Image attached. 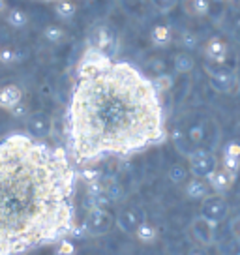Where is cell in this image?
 Returning a JSON list of instances; mask_svg holds the SVG:
<instances>
[{
  "label": "cell",
  "mask_w": 240,
  "mask_h": 255,
  "mask_svg": "<svg viewBox=\"0 0 240 255\" xmlns=\"http://www.w3.org/2000/svg\"><path fill=\"white\" fill-rule=\"evenodd\" d=\"M66 135L77 165L156 146L167 139L161 94L133 64L90 45L75 70Z\"/></svg>",
  "instance_id": "1"
},
{
  "label": "cell",
  "mask_w": 240,
  "mask_h": 255,
  "mask_svg": "<svg viewBox=\"0 0 240 255\" xmlns=\"http://www.w3.org/2000/svg\"><path fill=\"white\" fill-rule=\"evenodd\" d=\"M75 178L64 148L26 133L0 139V255H26L72 237Z\"/></svg>",
  "instance_id": "2"
},
{
  "label": "cell",
  "mask_w": 240,
  "mask_h": 255,
  "mask_svg": "<svg viewBox=\"0 0 240 255\" xmlns=\"http://www.w3.org/2000/svg\"><path fill=\"white\" fill-rule=\"evenodd\" d=\"M188 169H190V175L193 178L208 180V176L218 169V158L210 150L199 148V150L190 154V165H188Z\"/></svg>",
  "instance_id": "3"
},
{
  "label": "cell",
  "mask_w": 240,
  "mask_h": 255,
  "mask_svg": "<svg viewBox=\"0 0 240 255\" xmlns=\"http://www.w3.org/2000/svg\"><path fill=\"white\" fill-rule=\"evenodd\" d=\"M205 70L210 79V87L214 90L224 94H237L240 90V81L235 72L225 68H210V66H205Z\"/></svg>",
  "instance_id": "4"
},
{
  "label": "cell",
  "mask_w": 240,
  "mask_h": 255,
  "mask_svg": "<svg viewBox=\"0 0 240 255\" xmlns=\"http://www.w3.org/2000/svg\"><path fill=\"white\" fill-rule=\"evenodd\" d=\"M85 235L88 237H102L105 233L111 231L113 216L107 208H88V214L85 218Z\"/></svg>",
  "instance_id": "5"
},
{
  "label": "cell",
  "mask_w": 240,
  "mask_h": 255,
  "mask_svg": "<svg viewBox=\"0 0 240 255\" xmlns=\"http://www.w3.org/2000/svg\"><path fill=\"white\" fill-rule=\"evenodd\" d=\"M216 225L218 223L210 222L205 216H195L190 223V233L195 239V242L203 248H208L214 244V239H216Z\"/></svg>",
  "instance_id": "6"
},
{
  "label": "cell",
  "mask_w": 240,
  "mask_h": 255,
  "mask_svg": "<svg viewBox=\"0 0 240 255\" xmlns=\"http://www.w3.org/2000/svg\"><path fill=\"white\" fill-rule=\"evenodd\" d=\"M229 214V205L225 201L224 195H208L205 201H201V216L208 218L210 222L220 223L222 220H225Z\"/></svg>",
  "instance_id": "7"
},
{
  "label": "cell",
  "mask_w": 240,
  "mask_h": 255,
  "mask_svg": "<svg viewBox=\"0 0 240 255\" xmlns=\"http://www.w3.org/2000/svg\"><path fill=\"white\" fill-rule=\"evenodd\" d=\"M144 222V214L139 208H126L117 214V225L124 235H135L137 227Z\"/></svg>",
  "instance_id": "8"
},
{
  "label": "cell",
  "mask_w": 240,
  "mask_h": 255,
  "mask_svg": "<svg viewBox=\"0 0 240 255\" xmlns=\"http://www.w3.org/2000/svg\"><path fill=\"white\" fill-rule=\"evenodd\" d=\"M92 47L100 49V51H104L105 55L113 56L115 55V51H117V38H115V34L111 32L109 26H98L94 34H92Z\"/></svg>",
  "instance_id": "9"
},
{
  "label": "cell",
  "mask_w": 240,
  "mask_h": 255,
  "mask_svg": "<svg viewBox=\"0 0 240 255\" xmlns=\"http://www.w3.org/2000/svg\"><path fill=\"white\" fill-rule=\"evenodd\" d=\"M235 176L231 175V173H227L224 167H218L212 175L208 176V186H210V190L214 191V193H218V195H224V193H227V191L233 188V184H235Z\"/></svg>",
  "instance_id": "10"
},
{
  "label": "cell",
  "mask_w": 240,
  "mask_h": 255,
  "mask_svg": "<svg viewBox=\"0 0 240 255\" xmlns=\"http://www.w3.org/2000/svg\"><path fill=\"white\" fill-rule=\"evenodd\" d=\"M19 104H23V90L13 83L0 87V109L11 111Z\"/></svg>",
  "instance_id": "11"
},
{
  "label": "cell",
  "mask_w": 240,
  "mask_h": 255,
  "mask_svg": "<svg viewBox=\"0 0 240 255\" xmlns=\"http://www.w3.org/2000/svg\"><path fill=\"white\" fill-rule=\"evenodd\" d=\"M222 167L231 173L235 178L239 176L240 171V143L239 141H231L227 143L224 150V158H222Z\"/></svg>",
  "instance_id": "12"
},
{
  "label": "cell",
  "mask_w": 240,
  "mask_h": 255,
  "mask_svg": "<svg viewBox=\"0 0 240 255\" xmlns=\"http://www.w3.org/2000/svg\"><path fill=\"white\" fill-rule=\"evenodd\" d=\"M28 131L30 135L36 137V139H43L51 133V128H53V122L49 119L45 113H34L32 117L28 119Z\"/></svg>",
  "instance_id": "13"
},
{
  "label": "cell",
  "mask_w": 240,
  "mask_h": 255,
  "mask_svg": "<svg viewBox=\"0 0 240 255\" xmlns=\"http://www.w3.org/2000/svg\"><path fill=\"white\" fill-rule=\"evenodd\" d=\"M205 56H207L210 62L214 64H224L227 60V43H225L222 38H210V40L205 43Z\"/></svg>",
  "instance_id": "14"
},
{
  "label": "cell",
  "mask_w": 240,
  "mask_h": 255,
  "mask_svg": "<svg viewBox=\"0 0 240 255\" xmlns=\"http://www.w3.org/2000/svg\"><path fill=\"white\" fill-rule=\"evenodd\" d=\"M184 193L188 199L192 201H205L210 195V186H208L207 180L203 178H190L188 182L184 184Z\"/></svg>",
  "instance_id": "15"
},
{
  "label": "cell",
  "mask_w": 240,
  "mask_h": 255,
  "mask_svg": "<svg viewBox=\"0 0 240 255\" xmlns=\"http://www.w3.org/2000/svg\"><path fill=\"white\" fill-rule=\"evenodd\" d=\"M173 40V30L171 26L165 23H158L152 26L150 30V41H152L156 47H167Z\"/></svg>",
  "instance_id": "16"
},
{
  "label": "cell",
  "mask_w": 240,
  "mask_h": 255,
  "mask_svg": "<svg viewBox=\"0 0 240 255\" xmlns=\"http://www.w3.org/2000/svg\"><path fill=\"white\" fill-rule=\"evenodd\" d=\"M133 237H135L141 244H154V242L158 240V237H160V233L156 229V225H152V223H148L144 220V222L137 227V231Z\"/></svg>",
  "instance_id": "17"
},
{
  "label": "cell",
  "mask_w": 240,
  "mask_h": 255,
  "mask_svg": "<svg viewBox=\"0 0 240 255\" xmlns=\"http://www.w3.org/2000/svg\"><path fill=\"white\" fill-rule=\"evenodd\" d=\"M182 8L188 15L205 17L210 11V0H182Z\"/></svg>",
  "instance_id": "18"
},
{
  "label": "cell",
  "mask_w": 240,
  "mask_h": 255,
  "mask_svg": "<svg viewBox=\"0 0 240 255\" xmlns=\"http://www.w3.org/2000/svg\"><path fill=\"white\" fill-rule=\"evenodd\" d=\"M55 13L62 21H70L77 13V4L73 0H56L55 2Z\"/></svg>",
  "instance_id": "19"
},
{
  "label": "cell",
  "mask_w": 240,
  "mask_h": 255,
  "mask_svg": "<svg viewBox=\"0 0 240 255\" xmlns=\"http://www.w3.org/2000/svg\"><path fill=\"white\" fill-rule=\"evenodd\" d=\"M173 68H175L176 73H190L195 68V60L190 53H176L175 58H173Z\"/></svg>",
  "instance_id": "20"
},
{
  "label": "cell",
  "mask_w": 240,
  "mask_h": 255,
  "mask_svg": "<svg viewBox=\"0 0 240 255\" xmlns=\"http://www.w3.org/2000/svg\"><path fill=\"white\" fill-rule=\"evenodd\" d=\"M167 176L169 180L173 184H176V186H180V184H186L190 178H192V175H190V169L184 167V165H180V163H175V165H171L167 171Z\"/></svg>",
  "instance_id": "21"
},
{
  "label": "cell",
  "mask_w": 240,
  "mask_h": 255,
  "mask_svg": "<svg viewBox=\"0 0 240 255\" xmlns=\"http://www.w3.org/2000/svg\"><path fill=\"white\" fill-rule=\"evenodd\" d=\"M6 23L11 28H24L28 24V15L21 8H11L6 11Z\"/></svg>",
  "instance_id": "22"
},
{
  "label": "cell",
  "mask_w": 240,
  "mask_h": 255,
  "mask_svg": "<svg viewBox=\"0 0 240 255\" xmlns=\"http://www.w3.org/2000/svg\"><path fill=\"white\" fill-rule=\"evenodd\" d=\"M43 38L49 43H62L66 40V30L60 24H47L43 28Z\"/></svg>",
  "instance_id": "23"
},
{
  "label": "cell",
  "mask_w": 240,
  "mask_h": 255,
  "mask_svg": "<svg viewBox=\"0 0 240 255\" xmlns=\"http://www.w3.org/2000/svg\"><path fill=\"white\" fill-rule=\"evenodd\" d=\"M154 87H156V90L160 92V94H163V92H169L171 88H173V85H175V79H173V75H169V73H160V75H156L152 79Z\"/></svg>",
  "instance_id": "24"
},
{
  "label": "cell",
  "mask_w": 240,
  "mask_h": 255,
  "mask_svg": "<svg viewBox=\"0 0 240 255\" xmlns=\"http://www.w3.org/2000/svg\"><path fill=\"white\" fill-rule=\"evenodd\" d=\"M17 60H19V53H17L15 49H11V47L0 49V64L11 66V64H15Z\"/></svg>",
  "instance_id": "25"
},
{
  "label": "cell",
  "mask_w": 240,
  "mask_h": 255,
  "mask_svg": "<svg viewBox=\"0 0 240 255\" xmlns=\"http://www.w3.org/2000/svg\"><path fill=\"white\" fill-rule=\"evenodd\" d=\"M197 41H199V40H197V36H195L193 32L184 30L182 34H180V45H182L184 49H188V51L197 47Z\"/></svg>",
  "instance_id": "26"
},
{
  "label": "cell",
  "mask_w": 240,
  "mask_h": 255,
  "mask_svg": "<svg viewBox=\"0 0 240 255\" xmlns=\"http://www.w3.org/2000/svg\"><path fill=\"white\" fill-rule=\"evenodd\" d=\"M176 4H178V0H152V6L160 13H169L171 9L176 8Z\"/></svg>",
  "instance_id": "27"
},
{
  "label": "cell",
  "mask_w": 240,
  "mask_h": 255,
  "mask_svg": "<svg viewBox=\"0 0 240 255\" xmlns=\"http://www.w3.org/2000/svg\"><path fill=\"white\" fill-rule=\"evenodd\" d=\"M56 255H75V244L68 239L60 240L56 244Z\"/></svg>",
  "instance_id": "28"
},
{
  "label": "cell",
  "mask_w": 240,
  "mask_h": 255,
  "mask_svg": "<svg viewBox=\"0 0 240 255\" xmlns=\"http://www.w3.org/2000/svg\"><path fill=\"white\" fill-rule=\"evenodd\" d=\"M201 139H203V128L193 126L192 129H190V141H192V143H199Z\"/></svg>",
  "instance_id": "29"
},
{
  "label": "cell",
  "mask_w": 240,
  "mask_h": 255,
  "mask_svg": "<svg viewBox=\"0 0 240 255\" xmlns=\"http://www.w3.org/2000/svg\"><path fill=\"white\" fill-rule=\"evenodd\" d=\"M231 233H233V237L240 242V216H237V218L231 220Z\"/></svg>",
  "instance_id": "30"
},
{
  "label": "cell",
  "mask_w": 240,
  "mask_h": 255,
  "mask_svg": "<svg viewBox=\"0 0 240 255\" xmlns=\"http://www.w3.org/2000/svg\"><path fill=\"white\" fill-rule=\"evenodd\" d=\"M11 115H13V117H15V119H21V117H24V115H26V105L24 104H19L15 107V109H11Z\"/></svg>",
  "instance_id": "31"
},
{
  "label": "cell",
  "mask_w": 240,
  "mask_h": 255,
  "mask_svg": "<svg viewBox=\"0 0 240 255\" xmlns=\"http://www.w3.org/2000/svg\"><path fill=\"white\" fill-rule=\"evenodd\" d=\"M186 255H208V254L203 246H193V248H190V252Z\"/></svg>",
  "instance_id": "32"
},
{
  "label": "cell",
  "mask_w": 240,
  "mask_h": 255,
  "mask_svg": "<svg viewBox=\"0 0 240 255\" xmlns=\"http://www.w3.org/2000/svg\"><path fill=\"white\" fill-rule=\"evenodd\" d=\"M6 11H8V2L6 0H0V15L6 13Z\"/></svg>",
  "instance_id": "33"
},
{
  "label": "cell",
  "mask_w": 240,
  "mask_h": 255,
  "mask_svg": "<svg viewBox=\"0 0 240 255\" xmlns=\"http://www.w3.org/2000/svg\"><path fill=\"white\" fill-rule=\"evenodd\" d=\"M143 4H152V0H141Z\"/></svg>",
  "instance_id": "34"
},
{
  "label": "cell",
  "mask_w": 240,
  "mask_h": 255,
  "mask_svg": "<svg viewBox=\"0 0 240 255\" xmlns=\"http://www.w3.org/2000/svg\"><path fill=\"white\" fill-rule=\"evenodd\" d=\"M55 2H56V0H55Z\"/></svg>",
  "instance_id": "35"
}]
</instances>
